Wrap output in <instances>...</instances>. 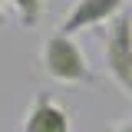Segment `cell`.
Wrapping results in <instances>:
<instances>
[{"label": "cell", "instance_id": "6", "mask_svg": "<svg viewBox=\"0 0 132 132\" xmlns=\"http://www.w3.org/2000/svg\"><path fill=\"white\" fill-rule=\"evenodd\" d=\"M109 132H132V119H126V122H119L116 129H109Z\"/></svg>", "mask_w": 132, "mask_h": 132}, {"label": "cell", "instance_id": "1", "mask_svg": "<svg viewBox=\"0 0 132 132\" xmlns=\"http://www.w3.org/2000/svg\"><path fill=\"white\" fill-rule=\"evenodd\" d=\"M40 63H43V73L56 82H73V86H96L99 82V76L89 66L82 46L63 30L46 36V43L40 50Z\"/></svg>", "mask_w": 132, "mask_h": 132}, {"label": "cell", "instance_id": "7", "mask_svg": "<svg viewBox=\"0 0 132 132\" xmlns=\"http://www.w3.org/2000/svg\"><path fill=\"white\" fill-rule=\"evenodd\" d=\"M3 20H7V16H3V0H0V27H3Z\"/></svg>", "mask_w": 132, "mask_h": 132}, {"label": "cell", "instance_id": "5", "mask_svg": "<svg viewBox=\"0 0 132 132\" xmlns=\"http://www.w3.org/2000/svg\"><path fill=\"white\" fill-rule=\"evenodd\" d=\"M16 7V13H20V23L23 27H36L40 20H43V0H10Z\"/></svg>", "mask_w": 132, "mask_h": 132}, {"label": "cell", "instance_id": "4", "mask_svg": "<svg viewBox=\"0 0 132 132\" xmlns=\"http://www.w3.org/2000/svg\"><path fill=\"white\" fill-rule=\"evenodd\" d=\"M23 132H73L69 112L50 93H36L30 109L23 112Z\"/></svg>", "mask_w": 132, "mask_h": 132}, {"label": "cell", "instance_id": "3", "mask_svg": "<svg viewBox=\"0 0 132 132\" xmlns=\"http://www.w3.org/2000/svg\"><path fill=\"white\" fill-rule=\"evenodd\" d=\"M129 0H76L69 10H66L60 30L76 36L82 30H93V27H102V23H112L116 16L126 10Z\"/></svg>", "mask_w": 132, "mask_h": 132}, {"label": "cell", "instance_id": "2", "mask_svg": "<svg viewBox=\"0 0 132 132\" xmlns=\"http://www.w3.org/2000/svg\"><path fill=\"white\" fill-rule=\"evenodd\" d=\"M102 60H106L109 79L132 99V13L122 10L112 23H106Z\"/></svg>", "mask_w": 132, "mask_h": 132}]
</instances>
